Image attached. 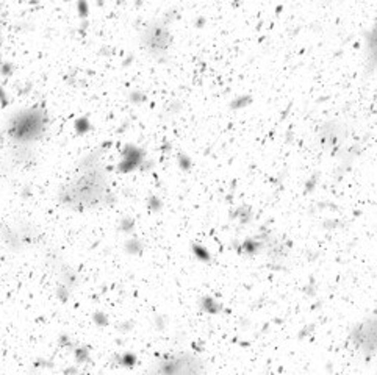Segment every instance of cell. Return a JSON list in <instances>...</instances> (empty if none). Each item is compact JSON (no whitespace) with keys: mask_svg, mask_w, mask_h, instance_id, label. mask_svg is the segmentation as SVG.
I'll list each match as a JSON object with an SVG mask.
<instances>
[{"mask_svg":"<svg viewBox=\"0 0 377 375\" xmlns=\"http://www.w3.org/2000/svg\"><path fill=\"white\" fill-rule=\"evenodd\" d=\"M261 248H263V244L258 241V238H249L241 244V250L249 255H257Z\"/></svg>","mask_w":377,"mask_h":375,"instance_id":"cell-13","label":"cell"},{"mask_svg":"<svg viewBox=\"0 0 377 375\" xmlns=\"http://www.w3.org/2000/svg\"><path fill=\"white\" fill-rule=\"evenodd\" d=\"M113 361L119 367H127L132 369L138 364V356L133 352H124V353H116L113 355Z\"/></svg>","mask_w":377,"mask_h":375,"instance_id":"cell-9","label":"cell"},{"mask_svg":"<svg viewBox=\"0 0 377 375\" xmlns=\"http://www.w3.org/2000/svg\"><path fill=\"white\" fill-rule=\"evenodd\" d=\"M70 294H72V289H70L69 286H66L64 283L58 281L57 283V288H55V296L57 299L61 302V303H66L69 299H70Z\"/></svg>","mask_w":377,"mask_h":375,"instance_id":"cell-17","label":"cell"},{"mask_svg":"<svg viewBox=\"0 0 377 375\" xmlns=\"http://www.w3.org/2000/svg\"><path fill=\"white\" fill-rule=\"evenodd\" d=\"M154 325H155V328L160 330V331L166 330V327H168V317H166L165 314H157V316L154 317Z\"/></svg>","mask_w":377,"mask_h":375,"instance_id":"cell-27","label":"cell"},{"mask_svg":"<svg viewBox=\"0 0 377 375\" xmlns=\"http://www.w3.org/2000/svg\"><path fill=\"white\" fill-rule=\"evenodd\" d=\"M124 252L130 257H139V255H142V252H144V242L136 236L129 238L124 242Z\"/></svg>","mask_w":377,"mask_h":375,"instance_id":"cell-10","label":"cell"},{"mask_svg":"<svg viewBox=\"0 0 377 375\" xmlns=\"http://www.w3.org/2000/svg\"><path fill=\"white\" fill-rule=\"evenodd\" d=\"M79 372H80V369L77 366H70V367L63 369V373H79Z\"/></svg>","mask_w":377,"mask_h":375,"instance_id":"cell-31","label":"cell"},{"mask_svg":"<svg viewBox=\"0 0 377 375\" xmlns=\"http://www.w3.org/2000/svg\"><path fill=\"white\" fill-rule=\"evenodd\" d=\"M8 105H10V97L5 91V88L0 85V106H2V108H7Z\"/></svg>","mask_w":377,"mask_h":375,"instance_id":"cell-29","label":"cell"},{"mask_svg":"<svg viewBox=\"0 0 377 375\" xmlns=\"http://www.w3.org/2000/svg\"><path fill=\"white\" fill-rule=\"evenodd\" d=\"M58 281L64 283L66 286H69L70 289L76 288V284L79 283V274L72 269V267H69L66 264H61V269H60V275H58Z\"/></svg>","mask_w":377,"mask_h":375,"instance_id":"cell-8","label":"cell"},{"mask_svg":"<svg viewBox=\"0 0 377 375\" xmlns=\"http://www.w3.org/2000/svg\"><path fill=\"white\" fill-rule=\"evenodd\" d=\"M238 219H240V222L241 224H249L250 222V219H252V210H250L249 206H241V208H238Z\"/></svg>","mask_w":377,"mask_h":375,"instance_id":"cell-23","label":"cell"},{"mask_svg":"<svg viewBox=\"0 0 377 375\" xmlns=\"http://www.w3.org/2000/svg\"><path fill=\"white\" fill-rule=\"evenodd\" d=\"M0 43H2V27H0Z\"/></svg>","mask_w":377,"mask_h":375,"instance_id":"cell-34","label":"cell"},{"mask_svg":"<svg viewBox=\"0 0 377 375\" xmlns=\"http://www.w3.org/2000/svg\"><path fill=\"white\" fill-rule=\"evenodd\" d=\"M4 142V133H2V130H0V144Z\"/></svg>","mask_w":377,"mask_h":375,"instance_id":"cell-33","label":"cell"},{"mask_svg":"<svg viewBox=\"0 0 377 375\" xmlns=\"http://www.w3.org/2000/svg\"><path fill=\"white\" fill-rule=\"evenodd\" d=\"M91 319L97 327L105 328V327L110 325V319H108V316H106V313H103V311H94Z\"/></svg>","mask_w":377,"mask_h":375,"instance_id":"cell-21","label":"cell"},{"mask_svg":"<svg viewBox=\"0 0 377 375\" xmlns=\"http://www.w3.org/2000/svg\"><path fill=\"white\" fill-rule=\"evenodd\" d=\"M250 103H252V97L250 96H240L230 102V108L232 110H243V108H246V106H249Z\"/></svg>","mask_w":377,"mask_h":375,"instance_id":"cell-18","label":"cell"},{"mask_svg":"<svg viewBox=\"0 0 377 375\" xmlns=\"http://www.w3.org/2000/svg\"><path fill=\"white\" fill-rule=\"evenodd\" d=\"M147 210L152 213H160L161 210H163V200H161L158 195L150 194L147 197Z\"/></svg>","mask_w":377,"mask_h":375,"instance_id":"cell-19","label":"cell"},{"mask_svg":"<svg viewBox=\"0 0 377 375\" xmlns=\"http://www.w3.org/2000/svg\"><path fill=\"white\" fill-rule=\"evenodd\" d=\"M171 17L166 14V17L155 19L149 22L144 28L139 31V44L144 49L149 55L155 60H163L172 46V34L169 30Z\"/></svg>","mask_w":377,"mask_h":375,"instance_id":"cell-3","label":"cell"},{"mask_svg":"<svg viewBox=\"0 0 377 375\" xmlns=\"http://www.w3.org/2000/svg\"><path fill=\"white\" fill-rule=\"evenodd\" d=\"M0 74L5 78H10L14 74V64L10 61H0Z\"/></svg>","mask_w":377,"mask_h":375,"instance_id":"cell-25","label":"cell"},{"mask_svg":"<svg viewBox=\"0 0 377 375\" xmlns=\"http://www.w3.org/2000/svg\"><path fill=\"white\" fill-rule=\"evenodd\" d=\"M199 305L207 314H219L222 311V303L210 296H204L199 300Z\"/></svg>","mask_w":377,"mask_h":375,"instance_id":"cell-11","label":"cell"},{"mask_svg":"<svg viewBox=\"0 0 377 375\" xmlns=\"http://www.w3.org/2000/svg\"><path fill=\"white\" fill-rule=\"evenodd\" d=\"M147 372L165 375H193L207 372V367L205 361L194 353L180 352L174 355H163L147 369Z\"/></svg>","mask_w":377,"mask_h":375,"instance_id":"cell-4","label":"cell"},{"mask_svg":"<svg viewBox=\"0 0 377 375\" xmlns=\"http://www.w3.org/2000/svg\"><path fill=\"white\" fill-rule=\"evenodd\" d=\"M146 159V150L135 146V144H125L122 149V156L121 161L118 163L116 169L119 174H130L135 172L141 168V164Z\"/></svg>","mask_w":377,"mask_h":375,"instance_id":"cell-6","label":"cell"},{"mask_svg":"<svg viewBox=\"0 0 377 375\" xmlns=\"http://www.w3.org/2000/svg\"><path fill=\"white\" fill-rule=\"evenodd\" d=\"M349 339L360 350L365 358H372L375 355V316L371 314L362 322L351 328Z\"/></svg>","mask_w":377,"mask_h":375,"instance_id":"cell-5","label":"cell"},{"mask_svg":"<svg viewBox=\"0 0 377 375\" xmlns=\"http://www.w3.org/2000/svg\"><path fill=\"white\" fill-rule=\"evenodd\" d=\"M36 367H47V369H50V367H53V361H50V360H44V358H38L36 361L33 363Z\"/></svg>","mask_w":377,"mask_h":375,"instance_id":"cell-30","label":"cell"},{"mask_svg":"<svg viewBox=\"0 0 377 375\" xmlns=\"http://www.w3.org/2000/svg\"><path fill=\"white\" fill-rule=\"evenodd\" d=\"M103 152L102 147H97L80 158L72 178L61 183L57 191V200L61 206L76 213H88L116 203V195L110 189V174L103 164Z\"/></svg>","mask_w":377,"mask_h":375,"instance_id":"cell-1","label":"cell"},{"mask_svg":"<svg viewBox=\"0 0 377 375\" xmlns=\"http://www.w3.org/2000/svg\"><path fill=\"white\" fill-rule=\"evenodd\" d=\"M74 352V358L77 364H86V363H91V356H89V347L85 346H76L72 349Z\"/></svg>","mask_w":377,"mask_h":375,"instance_id":"cell-15","label":"cell"},{"mask_svg":"<svg viewBox=\"0 0 377 375\" xmlns=\"http://www.w3.org/2000/svg\"><path fill=\"white\" fill-rule=\"evenodd\" d=\"M0 236H2V241L5 242V245L14 254H21L25 248V242L19 233V230L11 227L10 224L0 225Z\"/></svg>","mask_w":377,"mask_h":375,"instance_id":"cell-7","label":"cell"},{"mask_svg":"<svg viewBox=\"0 0 377 375\" xmlns=\"http://www.w3.org/2000/svg\"><path fill=\"white\" fill-rule=\"evenodd\" d=\"M147 100V96L144 91H141V89H133V91L129 93V102L132 105H141Z\"/></svg>","mask_w":377,"mask_h":375,"instance_id":"cell-20","label":"cell"},{"mask_svg":"<svg viewBox=\"0 0 377 375\" xmlns=\"http://www.w3.org/2000/svg\"><path fill=\"white\" fill-rule=\"evenodd\" d=\"M77 13H79V17L82 21H86L88 16H89V5L88 2H85V0H80V2H77Z\"/></svg>","mask_w":377,"mask_h":375,"instance_id":"cell-26","label":"cell"},{"mask_svg":"<svg viewBox=\"0 0 377 375\" xmlns=\"http://www.w3.org/2000/svg\"><path fill=\"white\" fill-rule=\"evenodd\" d=\"M135 227H136V221L132 216H124L118 224V230L124 235H132L135 231Z\"/></svg>","mask_w":377,"mask_h":375,"instance_id":"cell-16","label":"cell"},{"mask_svg":"<svg viewBox=\"0 0 377 375\" xmlns=\"http://www.w3.org/2000/svg\"><path fill=\"white\" fill-rule=\"evenodd\" d=\"M93 129L91 125V120H89L86 116H82V117H77L76 122H74V130L79 136H85L86 133H89V130Z\"/></svg>","mask_w":377,"mask_h":375,"instance_id":"cell-14","label":"cell"},{"mask_svg":"<svg viewBox=\"0 0 377 375\" xmlns=\"http://www.w3.org/2000/svg\"><path fill=\"white\" fill-rule=\"evenodd\" d=\"M49 114L40 105L17 110L7 120V135L16 147L33 149L49 129Z\"/></svg>","mask_w":377,"mask_h":375,"instance_id":"cell-2","label":"cell"},{"mask_svg":"<svg viewBox=\"0 0 377 375\" xmlns=\"http://www.w3.org/2000/svg\"><path fill=\"white\" fill-rule=\"evenodd\" d=\"M191 252H193V255H194L197 260L202 261V263H210V261H211V254H210V250H208L205 245H202V244H197V242L191 244Z\"/></svg>","mask_w":377,"mask_h":375,"instance_id":"cell-12","label":"cell"},{"mask_svg":"<svg viewBox=\"0 0 377 375\" xmlns=\"http://www.w3.org/2000/svg\"><path fill=\"white\" fill-rule=\"evenodd\" d=\"M177 166L180 168L183 172H188L193 168V159L186 153H178L177 155Z\"/></svg>","mask_w":377,"mask_h":375,"instance_id":"cell-22","label":"cell"},{"mask_svg":"<svg viewBox=\"0 0 377 375\" xmlns=\"http://www.w3.org/2000/svg\"><path fill=\"white\" fill-rule=\"evenodd\" d=\"M58 346H60L61 349H66V350H72V349L76 347V344H74V341H72V338H70L69 335H66V333L60 335V338H58Z\"/></svg>","mask_w":377,"mask_h":375,"instance_id":"cell-24","label":"cell"},{"mask_svg":"<svg viewBox=\"0 0 377 375\" xmlns=\"http://www.w3.org/2000/svg\"><path fill=\"white\" fill-rule=\"evenodd\" d=\"M161 149H163V152H169V150H171V144H169V141H165V142H163V147H161Z\"/></svg>","mask_w":377,"mask_h":375,"instance_id":"cell-32","label":"cell"},{"mask_svg":"<svg viewBox=\"0 0 377 375\" xmlns=\"http://www.w3.org/2000/svg\"><path fill=\"white\" fill-rule=\"evenodd\" d=\"M135 328V320H132V319H129V320H124V322H121L119 325H118V330L121 331V333H129V331H132Z\"/></svg>","mask_w":377,"mask_h":375,"instance_id":"cell-28","label":"cell"}]
</instances>
